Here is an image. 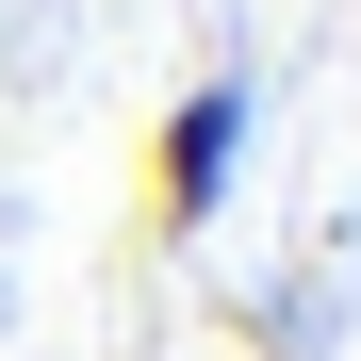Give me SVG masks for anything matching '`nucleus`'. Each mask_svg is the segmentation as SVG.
Masks as SVG:
<instances>
[{
    "mask_svg": "<svg viewBox=\"0 0 361 361\" xmlns=\"http://www.w3.org/2000/svg\"><path fill=\"white\" fill-rule=\"evenodd\" d=\"M247 132H263V82L247 66H197L164 115H148V247H197L247 180Z\"/></svg>",
    "mask_w": 361,
    "mask_h": 361,
    "instance_id": "f257e3e1",
    "label": "nucleus"
}]
</instances>
